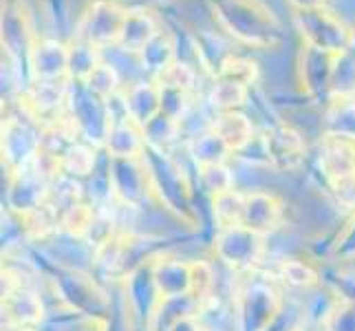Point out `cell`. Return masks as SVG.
<instances>
[{"instance_id":"obj_1","label":"cell","mask_w":355,"mask_h":331,"mask_svg":"<svg viewBox=\"0 0 355 331\" xmlns=\"http://www.w3.org/2000/svg\"><path fill=\"white\" fill-rule=\"evenodd\" d=\"M214 20L221 29L254 49H274L283 40L276 16L261 0H210Z\"/></svg>"},{"instance_id":"obj_2","label":"cell","mask_w":355,"mask_h":331,"mask_svg":"<svg viewBox=\"0 0 355 331\" xmlns=\"http://www.w3.org/2000/svg\"><path fill=\"white\" fill-rule=\"evenodd\" d=\"M298 29L304 44H311L329 53H347L355 49V29L338 18L329 7L298 9L296 14Z\"/></svg>"},{"instance_id":"obj_3","label":"cell","mask_w":355,"mask_h":331,"mask_svg":"<svg viewBox=\"0 0 355 331\" xmlns=\"http://www.w3.org/2000/svg\"><path fill=\"white\" fill-rule=\"evenodd\" d=\"M128 9L117 5L115 0H91L76 22V35L84 42H91L100 51L115 46L121 38Z\"/></svg>"},{"instance_id":"obj_4","label":"cell","mask_w":355,"mask_h":331,"mask_svg":"<svg viewBox=\"0 0 355 331\" xmlns=\"http://www.w3.org/2000/svg\"><path fill=\"white\" fill-rule=\"evenodd\" d=\"M263 139L269 164L276 166L278 170H296L307 157V142H304L302 133L293 126L280 124L269 128Z\"/></svg>"},{"instance_id":"obj_5","label":"cell","mask_w":355,"mask_h":331,"mask_svg":"<svg viewBox=\"0 0 355 331\" xmlns=\"http://www.w3.org/2000/svg\"><path fill=\"white\" fill-rule=\"evenodd\" d=\"M31 80H69V42L58 38H38L29 58Z\"/></svg>"},{"instance_id":"obj_6","label":"cell","mask_w":355,"mask_h":331,"mask_svg":"<svg viewBox=\"0 0 355 331\" xmlns=\"http://www.w3.org/2000/svg\"><path fill=\"white\" fill-rule=\"evenodd\" d=\"M263 252L261 235L245 226H232L218 232L216 239V254L221 261L234 267H248L259 261Z\"/></svg>"},{"instance_id":"obj_7","label":"cell","mask_w":355,"mask_h":331,"mask_svg":"<svg viewBox=\"0 0 355 331\" xmlns=\"http://www.w3.org/2000/svg\"><path fill=\"white\" fill-rule=\"evenodd\" d=\"M128 117L146 128L155 117L162 115V89L155 80H137L124 87Z\"/></svg>"},{"instance_id":"obj_8","label":"cell","mask_w":355,"mask_h":331,"mask_svg":"<svg viewBox=\"0 0 355 331\" xmlns=\"http://www.w3.org/2000/svg\"><path fill=\"white\" fill-rule=\"evenodd\" d=\"M336 53L322 51V49L302 44L300 51V76L304 82V89L311 95L329 91L331 93V78H334V65H336Z\"/></svg>"},{"instance_id":"obj_9","label":"cell","mask_w":355,"mask_h":331,"mask_svg":"<svg viewBox=\"0 0 355 331\" xmlns=\"http://www.w3.org/2000/svg\"><path fill=\"white\" fill-rule=\"evenodd\" d=\"M104 146L111 159H141L144 153L148 151V142H146V133L139 124L132 119L115 121L106 133Z\"/></svg>"},{"instance_id":"obj_10","label":"cell","mask_w":355,"mask_h":331,"mask_svg":"<svg viewBox=\"0 0 355 331\" xmlns=\"http://www.w3.org/2000/svg\"><path fill=\"white\" fill-rule=\"evenodd\" d=\"M320 164L331 181L355 175V142L327 133L320 139Z\"/></svg>"},{"instance_id":"obj_11","label":"cell","mask_w":355,"mask_h":331,"mask_svg":"<svg viewBox=\"0 0 355 331\" xmlns=\"http://www.w3.org/2000/svg\"><path fill=\"white\" fill-rule=\"evenodd\" d=\"M280 217L283 207L280 201L269 192H248L245 194V212H243V226L263 237L265 232H272Z\"/></svg>"},{"instance_id":"obj_12","label":"cell","mask_w":355,"mask_h":331,"mask_svg":"<svg viewBox=\"0 0 355 331\" xmlns=\"http://www.w3.org/2000/svg\"><path fill=\"white\" fill-rule=\"evenodd\" d=\"M212 130L225 142L232 153H243L256 139L252 119L241 110H227L212 117Z\"/></svg>"},{"instance_id":"obj_13","label":"cell","mask_w":355,"mask_h":331,"mask_svg":"<svg viewBox=\"0 0 355 331\" xmlns=\"http://www.w3.org/2000/svg\"><path fill=\"white\" fill-rule=\"evenodd\" d=\"M162 31L157 18L146 9H132L126 14L124 20V29H121V38L117 46H121L124 51L139 56L141 49L148 44L155 35Z\"/></svg>"},{"instance_id":"obj_14","label":"cell","mask_w":355,"mask_h":331,"mask_svg":"<svg viewBox=\"0 0 355 331\" xmlns=\"http://www.w3.org/2000/svg\"><path fill=\"white\" fill-rule=\"evenodd\" d=\"M177 44L175 38L168 31H159L155 38L146 44L139 51V62L144 67V73H150L153 78H157L168 65H173L177 60Z\"/></svg>"},{"instance_id":"obj_15","label":"cell","mask_w":355,"mask_h":331,"mask_svg":"<svg viewBox=\"0 0 355 331\" xmlns=\"http://www.w3.org/2000/svg\"><path fill=\"white\" fill-rule=\"evenodd\" d=\"M95 164H97V155H95L93 144L76 142V144H71L62 155H60L58 170L64 177L84 179V177H89V175L95 173Z\"/></svg>"},{"instance_id":"obj_16","label":"cell","mask_w":355,"mask_h":331,"mask_svg":"<svg viewBox=\"0 0 355 331\" xmlns=\"http://www.w3.org/2000/svg\"><path fill=\"white\" fill-rule=\"evenodd\" d=\"M102 62V51L91 42L73 38L69 42V80L87 82L91 73Z\"/></svg>"},{"instance_id":"obj_17","label":"cell","mask_w":355,"mask_h":331,"mask_svg":"<svg viewBox=\"0 0 355 331\" xmlns=\"http://www.w3.org/2000/svg\"><path fill=\"white\" fill-rule=\"evenodd\" d=\"M327 133L355 142V95L329 100Z\"/></svg>"},{"instance_id":"obj_18","label":"cell","mask_w":355,"mask_h":331,"mask_svg":"<svg viewBox=\"0 0 355 331\" xmlns=\"http://www.w3.org/2000/svg\"><path fill=\"white\" fill-rule=\"evenodd\" d=\"M230 153L232 151L225 146V142L218 137L212 128L190 137V155L199 168L212 166V164H225Z\"/></svg>"},{"instance_id":"obj_19","label":"cell","mask_w":355,"mask_h":331,"mask_svg":"<svg viewBox=\"0 0 355 331\" xmlns=\"http://www.w3.org/2000/svg\"><path fill=\"white\" fill-rule=\"evenodd\" d=\"M250 87L232 80L214 78V84L210 93H207V102L218 113H227V110H241V106L248 102Z\"/></svg>"},{"instance_id":"obj_20","label":"cell","mask_w":355,"mask_h":331,"mask_svg":"<svg viewBox=\"0 0 355 331\" xmlns=\"http://www.w3.org/2000/svg\"><path fill=\"white\" fill-rule=\"evenodd\" d=\"M82 84L93 95L100 97V100H108V97H113L115 93L124 89V78H121V73L111 62L102 60V62L97 65V69L89 76V80Z\"/></svg>"},{"instance_id":"obj_21","label":"cell","mask_w":355,"mask_h":331,"mask_svg":"<svg viewBox=\"0 0 355 331\" xmlns=\"http://www.w3.org/2000/svg\"><path fill=\"white\" fill-rule=\"evenodd\" d=\"M162 89H179V91H190L194 93L199 82V73L192 65L183 62V60H175L173 65H168L157 78H153Z\"/></svg>"},{"instance_id":"obj_22","label":"cell","mask_w":355,"mask_h":331,"mask_svg":"<svg viewBox=\"0 0 355 331\" xmlns=\"http://www.w3.org/2000/svg\"><path fill=\"white\" fill-rule=\"evenodd\" d=\"M214 205V217L218 228H232V226H243V212H245V194L230 190L223 194L212 197Z\"/></svg>"},{"instance_id":"obj_23","label":"cell","mask_w":355,"mask_h":331,"mask_svg":"<svg viewBox=\"0 0 355 331\" xmlns=\"http://www.w3.org/2000/svg\"><path fill=\"white\" fill-rule=\"evenodd\" d=\"M216 78H223V80H232V82H239V84H245V87H252L259 78V65L254 62V60L245 58V56H239V53H232L221 71L216 73Z\"/></svg>"},{"instance_id":"obj_24","label":"cell","mask_w":355,"mask_h":331,"mask_svg":"<svg viewBox=\"0 0 355 331\" xmlns=\"http://www.w3.org/2000/svg\"><path fill=\"white\" fill-rule=\"evenodd\" d=\"M199 177H201L203 188L210 192L212 197L234 190V173H232L225 164L203 166V168H199Z\"/></svg>"},{"instance_id":"obj_25","label":"cell","mask_w":355,"mask_h":331,"mask_svg":"<svg viewBox=\"0 0 355 331\" xmlns=\"http://www.w3.org/2000/svg\"><path fill=\"white\" fill-rule=\"evenodd\" d=\"M280 276L293 287H309L318 283V274L313 272V267L304 265L302 261H285L280 265Z\"/></svg>"},{"instance_id":"obj_26","label":"cell","mask_w":355,"mask_h":331,"mask_svg":"<svg viewBox=\"0 0 355 331\" xmlns=\"http://www.w3.org/2000/svg\"><path fill=\"white\" fill-rule=\"evenodd\" d=\"M329 331H355V303H345L329 314Z\"/></svg>"},{"instance_id":"obj_27","label":"cell","mask_w":355,"mask_h":331,"mask_svg":"<svg viewBox=\"0 0 355 331\" xmlns=\"http://www.w3.org/2000/svg\"><path fill=\"white\" fill-rule=\"evenodd\" d=\"M331 188H334L336 201L340 207H345V210H355V175L331 181Z\"/></svg>"},{"instance_id":"obj_28","label":"cell","mask_w":355,"mask_h":331,"mask_svg":"<svg viewBox=\"0 0 355 331\" xmlns=\"http://www.w3.org/2000/svg\"><path fill=\"white\" fill-rule=\"evenodd\" d=\"M166 331H201V327H199V323L194 321L190 314H186V316L177 318V321L170 325Z\"/></svg>"},{"instance_id":"obj_29","label":"cell","mask_w":355,"mask_h":331,"mask_svg":"<svg viewBox=\"0 0 355 331\" xmlns=\"http://www.w3.org/2000/svg\"><path fill=\"white\" fill-rule=\"evenodd\" d=\"M291 5H296L298 9H315L324 7V0H289Z\"/></svg>"}]
</instances>
